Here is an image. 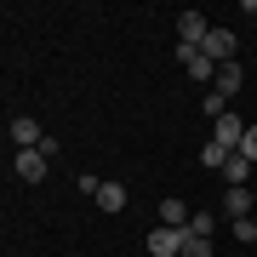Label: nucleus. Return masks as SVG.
I'll list each match as a JSON object with an SVG mask.
<instances>
[{"label": "nucleus", "mask_w": 257, "mask_h": 257, "mask_svg": "<svg viewBox=\"0 0 257 257\" xmlns=\"http://www.w3.org/2000/svg\"><path fill=\"white\" fill-rule=\"evenodd\" d=\"M177 63H183V69H189L200 86H217V63H211L200 46H177Z\"/></svg>", "instance_id": "obj_2"}, {"label": "nucleus", "mask_w": 257, "mask_h": 257, "mask_svg": "<svg viewBox=\"0 0 257 257\" xmlns=\"http://www.w3.org/2000/svg\"><path fill=\"white\" fill-rule=\"evenodd\" d=\"M200 109L217 120V114H229V97H223V92H206V103H200Z\"/></svg>", "instance_id": "obj_15"}, {"label": "nucleus", "mask_w": 257, "mask_h": 257, "mask_svg": "<svg viewBox=\"0 0 257 257\" xmlns=\"http://www.w3.org/2000/svg\"><path fill=\"white\" fill-rule=\"evenodd\" d=\"M189 217H194L189 200H160V223L166 229H189Z\"/></svg>", "instance_id": "obj_10"}, {"label": "nucleus", "mask_w": 257, "mask_h": 257, "mask_svg": "<svg viewBox=\"0 0 257 257\" xmlns=\"http://www.w3.org/2000/svg\"><path fill=\"white\" fill-rule=\"evenodd\" d=\"M183 257H211V240H206V234H189V229H183Z\"/></svg>", "instance_id": "obj_14"}, {"label": "nucleus", "mask_w": 257, "mask_h": 257, "mask_svg": "<svg viewBox=\"0 0 257 257\" xmlns=\"http://www.w3.org/2000/svg\"><path fill=\"white\" fill-rule=\"evenodd\" d=\"M40 143H46L40 120H29V114H12V149H40Z\"/></svg>", "instance_id": "obj_5"}, {"label": "nucleus", "mask_w": 257, "mask_h": 257, "mask_svg": "<svg viewBox=\"0 0 257 257\" xmlns=\"http://www.w3.org/2000/svg\"><path fill=\"white\" fill-rule=\"evenodd\" d=\"M206 57H211V63H234V35H229V29H211V35H206V46H200Z\"/></svg>", "instance_id": "obj_7"}, {"label": "nucleus", "mask_w": 257, "mask_h": 257, "mask_svg": "<svg viewBox=\"0 0 257 257\" xmlns=\"http://www.w3.org/2000/svg\"><path fill=\"white\" fill-rule=\"evenodd\" d=\"M12 166H18V177H23V183H40L52 160L40 155V149H18V155H12Z\"/></svg>", "instance_id": "obj_6"}, {"label": "nucleus", "mask_w": 257, "mask_h": 257, "mask_svg": "<svg viewBox=\"0 0 257 257\" xmlns=\"http://www.w3.org/2000/svg\"><path fill=\"white\" fill-rule=\"evenodd\" d=\"M223 217H229V223L251 217V189H229V194H223Z\"/></svg>", "instance_id": "obj_8"}, {"label": "nucleus", "mask_w": 257, "mask_h": 257, "mask_svg": "<svg viewBox=\"0 0 257 257\" xmlns=\"http://www.w3.org/2000/svg\"><path fill=\"white\" fill-rule=\"evenodd\" d=\"M200 160H206V166H217V172H223V160H229V149H217V143H206V149H200Z\"/></svg>", "instance_id": "obj_16"}, {"label": "nucleus", "mask_w": 257, "mask_h": 257, "mask_svg": "<svg viewBox=\"0 0 257 257\" xmlns=\"http://www.w3.org/2000/svg\"><path fill=\"white\" fill-rule=\"evenodd\" d=\"M246 132H251V126H246V120H240L234 109L211 120V143H217V149H229V155H240V143H246Z\"/></svg>", "instance_id": "obj_1"}, {"label": "nucleus", "mask_w": 257, "mask_h": 257, "mask_svg": "<svg viewBox=\"0 0 257 257\" xmlns=\"http://www.w3.org/2000/svg\"><path fill=\"white\" fill-rule=\"evenodd\" d=\"M234 240H240V246H251V240H257V223L240 217V223H234Z\"/></svg>", "instance_id": "obj_17"}, {"label": "nucleus", "mask_w": 257, "mask_h": 257, "mask_svg": "<svg viewBox=\"0 0 257 257\" xmlns=\"http://www.w3.org/2000/svg\"><path fill=\"white\" fill-rule=\"evenodd\" d=\"M240 86H246V69H240V63H223V69H217V86H211V92H223V97H234Z\"/></svg>", "instance_id": "obj_9"}, {"label": "nucleus", "mask_w": 257, "mask_h": 257, "mask_svg": "<svg viewBox=\"0 0 257 257\" xmlns=\"http://www.w3.org/2000/svg\"><path fill=\"white\" fill-rule=\"evenodd\" d=\"M223 177H229V189H246V177H251V160H246V155H229V160H223Z\"/></svg>", "instance_id": "obj_11"}, {"label": "nucleus", "mask_w": 257, "mask_h": 257, "mask_svg": "<svg viewBox=\"0 0 257 257\" xmlns=\"http://www.w3.org/2000/svg\"><path fill=\"white\" fill-rule=\"evenodd\" d=\"M126 200H132L126 183H103V189H97V206H103V211H126Z\"/></svg>", "instance_id": "obj_12"}, {"label": "nucleus", "mask_w": 257, "mask_h": 257, "mask_svg": "<svg viewBox=\"0 0 257 257\" xmlns=\"http://www.w3.org/2000/svg\"><path fill=\"white\" fill-rule=\"evenodd\" d=\"M240 155H246V160H251V166H257V126H251V132H246V143H240Z\"/></svg>", "instance_id": "obj_18"}, {"label": "nucleus", "mask_w": 257, "mask_h": 257, "mask_svg": "<svg viewBox=\"0 0 257 257\" xmlns=\"http://www.w3.org/2000/svg\"><path fill=\"white\" fill-rule=\"evenodd\" d=\"M206 35H211V23L200 12H183V18H177V46H206Z\"/></svg>", "instance_id": "obj_4"}, {"label": "nucleus", "mask_w": 257, "mask_h": 257, "mask_svg": "<svg viewBox=\"0 0 257 257\" xmlns=\"http://www.w3.org/2000/svg\"><path fill=\"white\" fill-rule=\"evenodd\" d=\"M149 257H183V229H149Z\"/></svg>", "instance_id": "obj_3"}, {"label": "nucleus", "mask_w": 257, "mask_h": 257, "mask_svg": "<svg viewBox=\"0 0 257 257\" xmlns=\"http://www.w3.org/2000/svg\"><path fill=\"white\" fill-rule=\"evenodd\" d=\"M211 229H217V211H211V206H200V211L189 217V234H206V240H211Z\"/></svg>", "instance_id": "obj_13"}]
</instances>
